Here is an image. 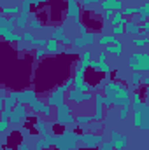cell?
Masks as SVG:
<instances>
[{
    "instance_id": "1",
    "label": "cell",
    "mask_w": 149,
    "mask_h": 150,
    "mask_svg": "<svg viewBox=\"0 0 149 150\" xmlns=\"http://www.w3.org/2000/svg\"><path fill=\"white\" fill-rule=\"evenodd\" d=\"M105 96L111 100L112 105L116 107H130V96L125 86L119 82H109L105 86Z\"/></svg>"
},
{
    "instance_id": "2",
    "label": "cell",
    "mask_w": 149,
    "mask_h": 150,
    "mask_svg": "<svg viewBox=\"0 0 149 150\" xmlns=\"http://www.w3.org/2000/svg\"><path fill=\"white\" fill-rule=\"evenodd\" d=\"M56 122L58 124H72V117H70V107L67 103L60 105L56 108Z\"/></svg>"
},
{
    "instance_id": "3",
    "label": "cell",
    "mask_w": 149,
    "mask_h": 150,
    "mask_svg": "<svg viewBox=\"0 0 149 150\" xmlns=\"http://www.w3.org/2000/svg\"><path fill=\"white\" fill-rule=\"evenodd\" d=\"M102 140H104V136H102V134H93V133L79 134V142H81V143H84V147H86V149H93V147H97Z\"/></svg>"
},
{
    "instance_id": "4",
    "label": "cell",
    "mask_w": 149,
    "mask_h": 150,
    "mask_svg": "<svg viewBox=\"0 0 149 150\" xmlns=\"http://www.w3.org/2000/svg\"><path fill=\"white\" fill-rule=\"evenodd\" d=\"M11 122L12 124H18V122H23L27 117H28V113H27V108H25V105H21V103H18L12 110H11Z\"/></svg>"
},
{
    "instance_id": "5",
    "label": "cell",
    "mask_w": 149,
    "mask_h": 150,
    "mask_svg": "<svg viewBox=\"0 0 149 150\" xmlns=\"http://www.w3.org/2000/svg\"><path fill=\"white\" fill-rule=\"evenodd\" d=\"M34 100H37V94H35V91H32V89H27V91H21V93H19L18 103H21V105H25V107H30V103H32Z\"/></svg>"
},
{
    "instance_id": "6",
    "label": "cell",
    "mask_w": 149,
    "mask_h": 150,
    "mask_svg": "<svg viewBox=\"0 0 149 150\" xmlns=\"http://www.w3.org/2000/svg\"><path fill=\"white\" fill-rule=\"evenodd\" d=\"M112 145H114V150H123V147L126 145V138L117 134V133H112Z\"/></svg>"
},
{
    "instance_id": "7",
    "label": "cell",
    "mask_w": 149,
    "mask_h": 150,
    "mask_svg": "<svg viewBox=\"0 0 149 150\" xmlns=\"http://www.w3.org/2000/svg\"><path fill=\"white\" fill-rule=\"evenodd\" d=\"M125 32H130V33H135V35H140L142 33V26L140 25H137L135 21H126L125 23Z\"/></svg>"
},
{
    "instance_id": "8",
    "label": "cell",
    "mask_w": 149,
    "mask_h": 150,
    "mask_svg": "<svg viewBox=\"0 0 149 150\" xmlns=\"http://www.w3.org/2000/svg\"><path fill=\"white\" fill-rule=\"evenodd\" d=\"M69 16L74 19H79V5L75 0H69Z\"/></svg>"
},
{
    "instance_id": "9",
    "label": "cell",
    "mask_w": 149,
    "mask_h": 150,
    "mask_svg": "<svg viewBox=\"0 0 149 150\" xmlns=\"http://www.w3.org/2000/svg\"><path fill=\"white\" fill-rule=\"evenodd\" d=\"M98 44H100V45H107V44H116V45H123V44H121V42H119L117 38L114 37V35H104V37L98 40Z\"/></svg>"
},
{
    "instance_id": "10",
    "label": "cell",
    "mask_w": 149,
    "mask_h": 150,
    "mask_svg": "<svg viewBox=\"0 0 149 150\" xmlns=\"http://www.w3.org/2000/svg\"><path fill=\"white\" fill-rule=\"evenodd\" d=\"M5 14H12V18L16 14H19V7H2V16Z\"/></svg>"
},
{
    "instance_id": "11",
    "label": "cell",
    "mask_w": 149,
    "mask_h": 150,
    "mask_svg": "<svg viewBox=\"0 0 149 150\" xmlns=\"http://www.w3.org/2000/svg\"><path fill=\"white\" fill-rule=\"evenodd\" d=\"M123 16H133V14H140V7H126L121 11Z\"/></svg>"
},
{
    "instance_id": "12",
    "label": "cell",
    "mask_w": 149,
    "mask_h": 150,
    "mask_svg": "<svg viewBox=\"0 0 149 150\" xmlns=\"http://www.w3.org/2000/svg\"><path fill=\"white\" fill-rule=\"evenodd\" d=\"M63 32H65V30H63L62 26H60V28H56V30H53V38H54V40H60V42H62V40L65 38V33H63Z\"/></svg>"
},
{
    "instance_id": "13",
    "label": "cell",
    "mask_w": 149,
    "mask_h": 150,
    "mask_svg": "<svg viewBox=\"0 0 149 150\" xmlns=\"http://www.w3.org/2000/svg\"><path fill=\"white\" fill-rule=\"evenodd\" d=\"M27 16H28V12H23L18 19H16V25H18V28H25L27 26Z\"/></svg>"
},
{
    "instance_id": "14",
    "label": "cell",
    "mask_w": 149,
    "mask_h": 150,
    "mask_svg": "<svg viewBox=\"0 0 149 150\" xmlns=\"http://www.w3.org/2000/svg\"><path fill=\"white\" fill-rule=\"evenodd\" d=\"M88 129H90L91 133H98V131L102 129V122H100V120H95V122H91V124H90V127H88Z\"/></svg>"
},
{
    "instance_id": "15",
    "label": "cell",
    "mask_w": 149,
    "mask_h": 150,
    "mask_svg": "<svg viewBox=\"0 0 149 150\" xmlns=\"http://www.w3.org/2000/svg\"><path fill=\"white\" fill-rule=\"evenodd\" d=\"M98 70H102L104 75H109L111 74V67L105 63V61H98Z\"/></svg>"
},
{
    "instance_id": "16",
    "label": "cell",
    "mask_w": 149,
    "mask_h": 150,
    "mask_svg": "<svg viewBox=\"0 0 149 150\" xmlns=\"http://www.w3.org/2000/svg\"><path fill=\"white\" fill-rule=\"evenodd\" d=\"M132 82H133L135 86L142 84V75H140V72H133V74H132Z\"/></svg>"
},
{
    "instance_id": "17",
    "label": "cell",
    "mask_w": 149,
    "mask_h": 150,
    "mask_svg": "<svg viewBox=\"0 0 149 150\" xmlns=\"http://www.w3.org/2000/svg\"><path fill=\"white\" fill-rule=\"evenodd\" d=\"M133 44L137 47H146V45H149V38H135Z\"/></svg>"
},
{
    "instance_id": "18",
    "label": "cell",
    "mask_w": 149,
    "mask_h": 150,
    "mask_svg": "<svg viewBox=\"0 0 149 150\" xmlns=\"http://www.w3.org/2000/svg\"><path fill=\"white\" fill-rule=\"evenodd\" d=\"M81 37L84 38V42H86V44H93V33H90V32H86V33H82Z\"/></svg>"
},
{
    "instance_id": "19",
    "label": "cell",
    "mask_w": 149,
    "mask_h": 150,
    "mask_svg": "<svg viewBox=\"0 0 149 150\" xmlns=\"http://www.w3.org/2000/svg\"><path fill=\"white\" fill-rule=\"evenodd\" d=\"M128 112H130V107H121V110H119V119H126Z\"/></svg>"
},
{
    "instance_id": "20",
    "label": "cell",
    "mask_w": 149,
    "mask_h": 150,
    "mask_svg": "<svg viewBox=\"0 0 149 150\" xmlns=\"http://www.w3.org/2000/svg\"><path fill=\"white\" fill-rule=\"evenodd\" d=\"M125 32V25H116L114 28H112V33H116V35H119V33H123Z\"/></svg>"
},
{
    "instance_id": "21",
    "label": "cell",
    "mask_w": 149,
    "mask_h": 150,
    "mask_svg": "<svg viewBox=\"0 0 149 150\" xmlns=\"http://www.w3.org/2000/svg\"><path fill=\"white\" fill-rule=\"evenodd\" d=\"M72 44H74L75 47H84V45H86V42H84V38H82V37H81V38H75Z\"/></svg>"
},
{
    "instance_id": "22",
    "label": "cell",
    "mask_w": 149,
    "mask_h": 150,
    "mask_svg": "<svg viewBox=\"0 0 149 150\" xmlns=\"http://www.w3.org/2000/svg\"><path fill=\"white\" fill-rule=\"evenodd\" d=\"M23 38H25L27 42H30L32 45H34V42H35V38H34V35H32V33H28V32H27V33L23 35Z\"/></svg>"
},
{
    "instance_id": "23",
    "label": "cell",
    "mask_w": 149,
    "mask_h": 150,
    "mask_svg": "<svg viewBox=\"0 0 149 150\" xmlns=\"http://www.w3.org/2000/svg\"><path fill=\"white\" fill-rule=\"evenodd\" d=\"M9 117H2V126H0V129L2 131H5L7 129V126H9V120H7Z\"/></svg>"
},
{
    "instance_id": "24",
    "label": "cell",
    "mask_w": 149,
    "mask_h": 150,
    "mask_svg": "<svg viewBox=\"0 0 149 150\" xmlns=\"http://www.w3.org/2000/svg\"><path fill=\"white\" fill-rule=\"evenodd\" d=\"M100 150H114V145H112V143H104Z\"/></svg>"
},
{
    "instance_id": "25",
    "label": "cell",
    "mask_w": 149,
    "mask_h": 150,
    "mask_svg": "<svg viewBox=\"0 0 149 150\" xmlns=\"http://www.w3.org/2000/svg\"><path fill=\"white\" fill-rule=\"evenodd\" d=\"M44 54H46V51H44V49H39L37 52H35V58H37V59L39 58H44Z\"/></svg>"
},
{
    "instance_id": "26",
    "label": "cell",
    "mask_w": 149,
    "mask_h": 150,
    "mask_svg": "<svg viewBox=\"0 0 149 150\" xmlns=\"http://www.w3.org/2000/svg\"><path fill=\"white\" fill-rule=\"evenodd\" d=\"M111 18H114V12H112V11H107V12L104 14V19H111Z\"/></svg>"
},
{
    "instance_id": "27",
    "label": "cell",
    "mask_w": 149,
    "mask_h": 150,
    "mask_svg": "<svg viewBox=\"0 0 149 150\" xmlns=\"http://www.w3.org/2000/svg\"><path fill=\"white\" fill-rule=\"evenodd\" d=\"M30 26H32V28H40L42 25H40L39 21H32V23H30Z\"/></svg>"
},
{
    "instance_id": "28",
    "label": "cell",
    "mask_w": 149,
    "mask_h": 150,
    "mask_svg": "<svg viewBox=\"0 0 149 150\" xmlns=\"http://www.w3.org/2000/svg\"><path fill=\"white\" fill-rule=\"evenodd\" d=\"M105 56H107L105 52H100V54H98V61H105Z\"/></svg>"
},
{
    "instance_id": "29",
    "label": "cell",
    "mask_w": 149,
    "mask_h": 150,
    "mask_svg": "<svg viewBox=\"0 0 149 150\" xmlns=\"http://www.w3.org/2000/svg\"><path fill=\"white\" fill-rule=\"evenodd\" d=\"M142 84H144V86H148V87H149V77H142Z\"/></svg>"
},
{
    "instance_id": "30",
    "label": "cell",
    "mask_w": 149,
    "mask_h": 150,
    "mask_svg": "<svg viewBox=\"0 0 149 150\" xmlns=\"http://www.w3.org/2000/svg\"><path fill=\"white\" fill-rule=\"evenodd\" d=\"M19 150H28V149H27L25 145H21V147H19Z\"/></svg>"
},
{
    "instance_id": "31",
    "label": "cell",
    "mask_w": 149,
    "mask_h": 150,
    "mask_svg": "<svg viewBox=\"0 0 149 150\" xmlns=\"http://www.w3.org/2000/svg\"><path fill=\"white\" fill-rule=\"evenodd\" d=\"M102 2H107V0H102Z\"/></svg>"
},
{
    "instance_id": "32",
    "label": "cell",
    "mask_w": 149,
    "mask_h": 150,
    "mask_svg": "<svg viewBox=\"0 0 149 150\" xmlns=\"http://www.w3.org/2000/svg\"><path fill=\"white\" fill-rule=\"evenodd\" d=\"M123 150H125V149H123Z\"/></svg>"
}]
</instances>
